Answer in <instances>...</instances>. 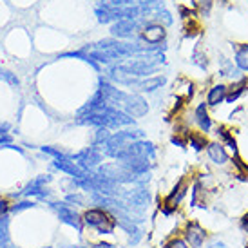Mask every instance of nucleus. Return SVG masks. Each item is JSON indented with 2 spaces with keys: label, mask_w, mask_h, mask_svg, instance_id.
<instances>
[{
  "label": "nucleus",
  "mask_w": 248,
  "mask_h": 248,
  "mask_svg": "<svg viewBox=\"0 0 248 248\" xmlns=\"http://www.w3.org/2000/svg\"><path fill=\"white\" fill-rule=\"evenodd\" d=\"M186 140H188V143L192 147L196 152H201L207 149L208 145V140H207V134H203V132H188L186 134Z\"/></svg>",
  "instance_id": "nucleus-13"
},
{
  "label": "nucleus",
  "mask_w": 248,
  "mask_h": 248,
  "mask_svg": "<svg viewBox=\"0 0 248 248\" xmlns=\"http://www.w3.org/2000/svg\"><path fill=\"white\" fill-rule=\"evenodd\" d=\"M136 4H138L141 9H149L151 6H154V4H158L159 0H134Z\"/></svg>",
  "instance_id": "nucleus-24"
},
{
  "label": "nucleus",
  "mask_w": 248,
  "mask_h": 248,
  "mask_svg": "<svg viewBox=\"0 0 248 248\" xmlns=\"http://www.w3.org/2000/svg\"><path fill=\"white\" fill-rule=\"evenodd\" d=\"M0 78H4L7 83H11V85H18V78L13 75V73H9V71H4L0 69Z\"/></svg>",
  "instance_id": "nucleus-19"
},
{
  "label": "nucleus",
  "mask_w": 248,
  "mask_h": 248,
  "mask_svg": "<svg viewBox=\"0 0 248 248\" xmlns=\"http://www.w3.org/2000/svg\"><path fill=\"white\" fill-rule=\"evenodd\" d=\"M227 93H228V85L225 83H214L212 87L207 91V105L208 107H217V105L225 104L227 102Z\"/></svg>",
  "instance_id": "nucleus-10"
},
{
  "label": "nucleus",
  "mask_w": 248,
  "mask_h": 248,
  "mask_svg": "<svg viewBox=\"0 0 248 248\" xmlns=\"http://www.w3.org/2000/svg\"><path fill=\"white\" fill-rule=\"evenodd\" d=\"M82 221L83 228L94 232L96 235H112L118 228L116 217L107 208L102 207H91L87 210H83Z\"/></svg>",
  "instance_id": "nucleus-1"
},
{
  "label": "nucleus",
  "mask_w": 248,
  "mask_h": 248,
  "mask_svg": "<svg viewBox=\"0 0 248 248\" xmlns=\"http://www.w3.org/2000/svg\"><path fill=\"white\" fill-rule=\"evenodd\" d=\"M234 63L241 73H248V44H239V46H235Z\"/></svg>",
  "instance_id": "nucleus-12"
},
{
  "label": "nucleus",
  "mask_w": 248,
  "mask_h": 248,
  "mask_svg": "<svg viewBox=\"0 0 248 248\" xmlns=\"http://www.w3.org/2000/svg\"><path fill=\"white\" fill-rule=\"evenodd\" d=\"M216 134H217V138H219L221 143L225 145L227 149H230V152L237 158L239 149H237V141H235V138H234V132H230L227 127H223V125H221V127L216 129Z\"/></svg>",
  "instance_id": "nucleus-11"
},
{
  "label": "nucleus",
  "mask_w": 248,
  "mask_h": 248,
  "mask_svg": "<svg viewBox=\"0 0 248 248\" xmlns=\"http://www.w3.org/2000/svg\"><path fill=\"white\" fill-rule=\"evenodd\" d=\"M9 208H11L9 201L4 200V198H0V217H4V216L9 212Z\"/></svg>",
  "instance_id": "nucleus-23"
},
{
  "label": "nucleus",
  "mask_w": 248,
  "mask_h": 248,
  "mask_svg": "<svg viewBox=\"0 0 248 248\" xmlns=\"http://www.w3.org/2000/svg\"><path fill=\"white\" fill-rule=\"evenodd\" d=\"M194 124L198 125L200 132H203V134H208L212 131L214 122L210 118V112H208L207 102H201V104L196 105V109H194Z\"/></svg>",
  "instance_id": "nucleus-8"
},
{
  "label": "nucleus",
  "mask_w": 248,
  "mask_h": 248,
  "mask_svg": "<svg viewBox=\"0 0 248 248\" xmlns=\"http://www.w3.org/2000/svg\"><path fill=\"white\" fill-rule=\"evenodd\" d=\"M87 248H124V247L114 245V243H109V241H96V243H91Z\"/></svg>",
  "instance_id": "nucleus-21"
},
{
  "label": "nucleus",
  "mask_w": 248,
  "mask_h": 248,
  "mask_svg": "<svg viewBox=\"0 0 248 248\" xmlns=\"http://www.w3.org/2000/svg\"><path fill=\"white\" fill-rule=\"evenodd\" d=\"M205 152H207L208 161H210L214 167L225 169V167H228L230 163H232V156H230V152H228V149L221 143V141H208Z\"/></svg>",
  "instance_id": "nucleus-5"
},
{
  "label": "nucleus",
  "mask_w": 248,
  "mask_h": 248,
  "mask_svg": "<svg viewBox=\"0 0 248 248\" xmlns=\"http://www.w3.org/2000/svg\"><path fill=\"white\" fill-rule=\"evenodd\" d=\"M179 234L183 235V239L190 248H205V245L210 239L208 228L200 219H185L181 223Z\"/></svg>",
  "instance_id": "nucleus-3"
},
{
  "label": "nucleus",
  "mask_w": 248,
  "mask_h": 248,
  "mask_svg": "<svg viewBox=\"0 0 248 248\" xmlns=\"http://www.w3.org/2000/svg\"><path fill=\"white\" fill-rule=\"evenodd\" d=\"M190 185H192V179L181 178L178 183L169 190V194L159 201V212H161V216L172 217V216H176V214L179 212V208L185 203L186 196L190 192Z\"/></svg>",
  "instance_id": "nucleus-2"
},
{
  "label": "nucleus",
  "mask_w": 248,
  "mask_h": 248,
  "mask_svg": "<svg viewBox=\"0 0 248 248\" xmlns=\"http://www.w3.org/2000/svg\"><path fill=\"white\" fill-rule=\"evenodd\" d=\"M143 20H118L110 26V33L112 36H118V38H132L136 31L143 29Z\"/></svg>",
  "instance_id": "nucleus-7"
},
{
  "label": "nucleus",
  "mask_w": 248,
  "mask_h": 248,
  "mask_svg": "<svg viewBox=\"0 0 248 248\" xmlns=\"http://www.w3.org/2000/svg\"><path fill=\"white\" fill-rule=\"evenodd\" d=\"M239 230L248 237V212H245L241 217H239Z\"/></svg>",
  "instance_id": "nucleus-22"
},
{
  "label": "nucleus",
  "mask_w": 248,
  "mask_h": 248,
  "mask_svg": "<svg viewBox=\"0 0 248 248\" xmlns=\"http://www.w3.org/2000/svg\"><path fill=\"white\" fill-rule=\"evenodd\" d=\"M219 75L221 76H227V78H232V80H239V75H241V71L235 67V63H232L230 60H227V58H223V56H221V60H219Z\"/></svg>",
  "instance_id": "nucleus-14"
},
{
  "label": "nucleus",
  "mask_w": 248,
  "mask_h": 248,
  "mask_svg": "<svg viewBox=\"0 0 248 248\" xmlns=\"http://www.w3.org/2000/svg\"><path fill=\"white\" fill-rule=\"evenodd\" d=\"M161 248H190V247L186 245V241L183 239L181 234H172L161 243Z\"/></svg>",
  "instance_id": "nucleus-16"
},
{
  "label": "nucleus",
  "mask_w": 248,
  "mask_h": 248,
  "mask_svg": "<svg viewBox=\"0 0 248 248\" xmlns=\"http://www.w3.org/2000/svg\"><path fill=\"white\" fill-rule=\"evenodd\" d=\"M51 207L53 210L56 212L58 216V219L65 223V225H69V227L76 228L80 234L83 232V221H82V214H78L73 205H69L67 201H62V203H51Z\"/></svg>",
  "instance_id": "nucleus-4"
},
{
  "label": "nucleus",
  "mask_w": 248,
  "mask_h": 248,
  "mask_svg": "<svg viewBox=\"0 0 248 248\" xmlns=\"http://www.w3.org/2000/svg\"><path fill=\"white\" fill-rule=\"evenodd\" d=\"M35 207V203L33 201H20V203H16L15 207H11L13 212H22V210H26V208H33Z\"/></svg>",
  "instance_id": "nucleus-20"
},
{
  "label": "nucleus",
  "mask_w": 248,
  "mask_h": 248,
  "mask_svg": "<svg viewBox=\"0 0 248 248\" xmlns=\"http://www.w3.org/2000/svg\"><path fill=\"white\" fill-rule=\"evenodd\" d=\"M212 4H214V0H198V7H200V11L203 16H208V15H210Z\"/></svg>",
  "instance_id": "nucleus-18"
},
{
  "label": "nucleus",
  "mask_w": 248,
  "mask_h": 248,
  "mask_svg": "<svg viewBox=\"0 0 248 248\" xmlns=\"http://www.w3.org/2000/svg\"><path fill=\"white\" fill-rule=\"evenodd\" d=\"M141 40L149 46H158L165 40V28L161 24H147L143 29H141Z\"/></svg>",
  "instance_id": "nucleus-9"
},
{
  "label": "nucleus",
  "mask_w": 248,
  "mask_h": 248,
  "mask_svg": "<svg viewBox=\"0 0 248 248\" xmlns=\"http://www.w3.org/2000/svg\"><path fill=\"white\" fill-rule=\"evenodd\" d=\"M205 248H234V247H232V243L228 241V239H225L223 235L214 234V235H210V239H208V243L205 245Z\"/></svg>",
  "instance_id": "nucleus-17"
},
{
  "label": "nucleus",
  "mask_w": 248,
  "mask_h": 248,
  "mask_svg": "<svg viewBox=\"0 0 248 248\" xmlns=\"http://www.w3.org/2000/svg\"><path fill=\"white\" fill-rule=\"evenodd\" d=\"M73 161H76L78 165L82 167L83 170H93L94 167H98L104 159V152L100 151L98 147H89V149H83L78 154L71 156Z\"/></svg>",
  "instance_id": "nucleus-6"
},
{
  "label": "nucleus",
  "mask_w": 248,
  "mask_h": 248,
  "mask_svg": "<svg viewBox=\"0 0 248 248\" xmlns=\"http://www.w3.org/2000/svg\"><path fill=\"white\" fill-rule=\"evenodd\" d=\"M245 91H247V82H245V80H239V82L232 83V85L228 87V93H227V104L237 102V100L243 96Z\"/></svg>",
  "instance_id": "nucleus-15"
}]
</instances>
